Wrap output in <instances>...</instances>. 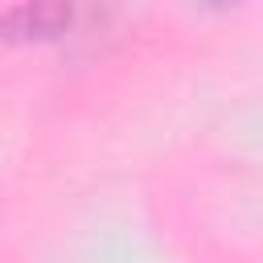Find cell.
I'll list each match as a JSON object with an SVG mask.
<instances>
[{"mask_svg":"<svg viewBox=\"0 0 263 263\" xmlns=\"http://www.w3.org/2000/svg\"><path fill=\"white\" fill-rule=\"evenodd\" d=\"M70 21H74V8L66 4H21L0 16V29L12 41H45V37L66 33Z\"/></svg>","mask_w":263,"mask_h":263,"instance_id":"cell-1","label":"cell"}]
</instances>
